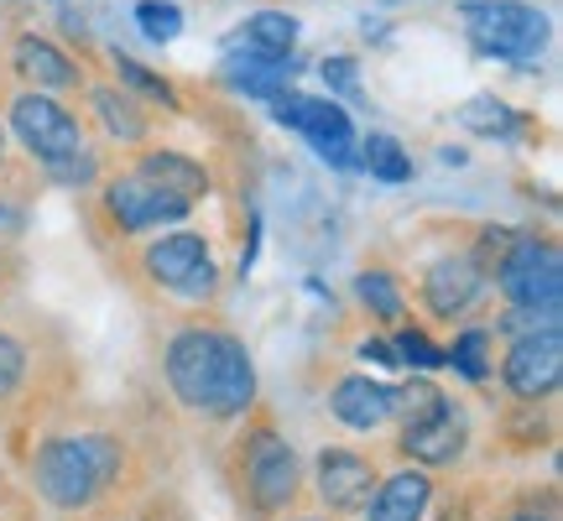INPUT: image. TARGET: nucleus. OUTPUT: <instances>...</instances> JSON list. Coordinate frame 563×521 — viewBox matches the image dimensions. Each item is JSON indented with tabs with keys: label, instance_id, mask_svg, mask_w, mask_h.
<instances>
[{
	"label": "nucleus",
	"instance_id": "f257e3e1",
	"mask_svg": "<svg viewBox=\"0 0 563 521\" xmlns=\"http://www.w3.org/2000/svg\"><path fill=\"white\" fill-rule=\"evenodd\" d=\"M167 386L178 391L183 407L203 418H241L256 401V365L245 344L220 329H183L167 344Z\"/></svg>",
	"mask_w": 563,
	"mask_h": 521
},
{
	"label": "nucleus",
	"instance_id": "f03ea898",
	"mask_svg": "<svg viewBox=\"0 0 563 521\" xmlns=\"http://www.w3.org/2000/svg\"><path fill=\"white\" fill-rule=\"evenodd\" d=\"M121 475V443L100 439V433H84V439H53L42 443L37 464H32V480L37 496L58 511H84L95 506L115 485Z\"/></svg>",
	"mask_w": 563,
	"mask_h": 521
},
{
	"label": "nucleus",
	"instance_id": "7ed1b4c3",
	"mask_svg": "<svg viewBox=\"0 0 563 521\" xmlns=\"http://www.w3.org/2000/svg\"><path fill=\"white\" fill-rule=\"evenodd\" d=\"M397 412H407V428H402V454L407 459L428 464H454L470 443V422H464L460 401H449L439 386L428 381H412L397 391Z\"/></svg>",
	"mask_w": 563,
	"mask_h": 521
},
{
	"label": "nucleus",
	"instance_id": "20e7f679",
	"mask_svg": "<svg viewBox=\"0 0 563 521\" xmlns=\"http://www.w3.org/2000/svg\"><path fill=\"white\" fill-rule=\"evenodd\" d=\"M464 32L490 58L522 63L532 53H543L548 16L538 5H527V0H470L464 5Z\"/></svg>",
	"mask_w": 563,
	"mask_h": 521
},
{
	"label": "nucleus",
	"instance_id": "39448f33",
	"mask_svg": "<svg viewBox=\"0 0 563 521\" xmlns=\"http://www.w3.org/2000/svg\"><path fill=\"white\" fill-rule=\"evenodd\" d=\"M496 281H501V298L511 308H559L563 251L548 235H517V241H506Z\"/></svg>",
	"mask_w": 563,
	"mask_h": 521
},
{
	"label": "nucleus",
	"instance_id": "423d86ee",
	"mask_svg": "<svg viewBox=\"0 0 563 521\" xmlns=\"http://www.w3.org/2000/svg\"><path fill=\"white\" fill-rule=\"evenodd\" d=\"M272 115H277V125H292L298 136H308V146H313L323 162L355 167V125H350V115H344L334 100L277 89V95H272Z\"/></svg>",
	"mask_w": 563,
	"mask_h": 521
},
{
	"label": "nucleus",
	"instance_id": "0eeeda50",
	"mask_svg": "<svg viewBox=\"0 0 563 521\" xmlns=\"http://www.w3.org/2000/svg\"><path fill=\"white\" fill-rule=\"evenodd\" d=\"M11 125H16L21 146L32 152V157L42 162V167H63V162L79 157V121L63 110L58 100H47V95H21L16 104H11Z\"/></svg>",
	"mask_w": 563,
	"mask_h": 521
},
{
	"label": "nucleus",
	"instance_id": "6e6552de",
	"mask_svg": "<svg viewBox=\"0 0 563 521\" xmlns=\"http://www.w3.org/2000/svg\"><path fill=\"white\" fill-rule=\"evenodd\" d=\"M501 376L522 401L553 397L559 381H563V323L559 329H532V334H517L511 350H506Z\"/></svg>",
	"mask_w": 563,
	"mask_h": 521
},
{
	"label": "nucleus",
	"instance_id": "1a4fd4ad",
	"mask_svg": "<svg viewBox=\"0 0 563 521\" xmlns=\"http://www.w3.org/2000/svg\"><path fill=\"white\" fill-rule=\"evenodd\" d=\"M241 448H245L241 454L245 459V496H251L256 511H277V506H287L298 496V459H292V448H287L272 428L251 433Z\"/></svg>",
	"mask_w": 563,
	"mask_h": 521
},
{
	"label": "nucleus",
	"instance_id": "9d476101",
	"mask_svg": "<svg viewBox=\"0 0 563 521\" xmlns=\"http://www.w3.org/2000/svg\"><path fill=\"white\" fill-rule=\"evenodd\" d=\"M146 271L152 281H162L167 292H183V298H209L214 292V260H209V241L203 235H162V241L146 245Z\"/></svg>",
	"mask_w": 563,
	"mask_h": 521
},
{
	"label": "nucleus",
	"instance_id": "9b49d317",
	"mask_svg": "<svg viewBox=\"0 0 563 521\" xmlns=\"http://www.w3.org/2000/svg\"><path fill=\"white\" fill-rule=\"evenodd\" d=\"M104 209H110V220L121 224L125 235H141V230L183 220L194 203L178 199V193H167V188H157V182H146L141 173H131V178H115L104 188Z\"/></svg>",
	"mask_w": 563,
	"mask_h": 521
},
{
	"label": "nucleus",
	"instance_id": "f8f14e48",
	"mask_svg": "<svg viewBox=\"0 0 563 521\" xmlns=\"http://www.w3.org/2000/svg\"><path fill=\"white\" fill-rule=\"evenodd\" d=\"M376 490V464L355 448H323L319 454V496L329 511H361Z\"/></svg>",
	"mask_w": 563,
	"mask_h": 521
},
{
	"label": "nucleus",
	"instance_id": "ddd939ff",
	"mask_svg": "<svg viewBox=\"0 0 563 521\" xmlns=\"http://www.w3.org/2000/svg\"><path fill=\"white\" fill-rule=\"evenodd\" d=\"M485 287V266L475 256H443L428 277H422V302L439 313V319H460L470 302L481 298Z\"/></svg>",
	"mask_w": 563,
	"mask_h": 521
},
{
	"label": "nucleus",
	"instance_id": "4468645a",
	"mask_svg": "<svg viewBox=\"0 0 563 521\" xmlns=\"http://www.w3.org/2000/svg\"><path fill=\"white\" fill-rule=\"evenodd\" d=\"M329 412H334L344 428L371 433V428H382V422L397 418V391L382 381H371V376H344V381L329 391Z\"/></svg>",
	"mask_w": 563,
	"mask_h": 521
},
{
	"label": "nucleus",
	"instance_id": "2eb2a0df",
	"mask_svg": "<svg viewBox=\"0 0 563 521\" xmlns=\"http://www.w3.org/2000/svg\"><path fill=\"white\" fill-rule=\"evenodd\" d=\"M224 84L241 89V95H256V100H272L277 89H287L292 79V58H277V53H256V47H241L224 58Z\"/></svg>",
	"mask_w": 563,
	"mask_h": 521
},
{
	"label": "nucleus",
	"instance_id": "dca6fc26",
	"mask_svg": "<svg viewBox=\"0 0 563 521\" xmlns=\"http://www.w3.org/2000/svg\"><path fill=\"white\" fill-rule=\"evenodd\" d=\"M433 501V485L422 469H402V475H391V480L376 490V501H365V517L371 521H422Z\"/></svg>",
	"mask_w": 563,
	"mask_h": 521
},
{
	"label": "nucleus",
	"instance_id": "f3484780",
	"mask_svg": "<svg viewBox=\"0 0 563 521\" xmlns=\"http://www.w3.org/2000/svg\"><path fill=\"white\" fill-rule=\"evenodd\" d=\"M11 63H16V74L26 84H37L42 95L47 89H79V68L68 63V53H58L53 42H42V37H21Z\"/></svg>",
	"mask_w": 563,
	"mask_h": 521
},
{
	"label": "nucleus",
	"instance_id": "a211bd4d",
	"mask_svg": "<svg viewBox=\"0 0 563 521\" xmlns=\"http://www.w3.org/2000/svg\"><path fill=\"white\" fill-rule=\"evenodd\" d=\"M136 173H141L146 182L167 188V193L188 199V203H199L203 193H209V173H203L194 157H183V152H146Z\"/></svg>",
	"mask_w": 563,
	"mask_h": 521
},
{
	"label": "nucleus",
	"instance_id": "6ab92c4d",
	"mask_svg": "<svg viewBox=\"0 0 563 521\" xmlns=\"http://www.w3.org/2000/svg\"><path fill=\"white\" fill-rule=\"evenodd\" d=\"M241 47H256V53H277V58H292V47H298V21L282 16V11H256V16H245L241 26Z\"/></svg>",
	"mask_w": 563,
	"mask_h": 521
},
{
	"label": "nucleus",
	"instance_id": "aec40b11",
	"mask_svg": "<svg viewBox=\"0 0 563 521\" xmlns=\"http://www.w3.org/2000/svg\"><path fill=\"white\" fill-rule=\"evenodd\" d=\"M355 157H361V167L371 173V178H382V182H407L412 178V157L402 152V141L397 136H365L361 146H355Z\"/></svg>",
	"mask_w": 563,
	"mask_h": 521
},
{
	"label": "nucleus",
	"instance_id": "412c9836",
	"mask_svg": "<svg viewBox=\"0 0 563 521\" xmlns=\"http://www.w3.org/2000/svg\"><path fill=\"white\" fill-rule=\"evenodd\" d=\"M95 115L104 121V131L121 141H141L146 136V115L131 95H115V89H95Z\"/></svg>",
	"mask_w": 563,
	"mask_h": 521
},
{
	"label": "nucleus",
	"instance_id": "4be33fe9",
	"mask_svg": "<svg viewBox=\"0 0 563 521\" xmlns=\"http://www.w3.org/2000/svg\"><path fill=\"white\" fill-rule=\"evenodd\" d=\"M443 365H454L464 381H485V370H490V329H464L454 350H443Z\"/></svg>",
	"mask_w": 563,
	"mask_h": 521
},
{
	"label": "nucleus",
	"instance_id": "5701e85b",
	"mask_svg": "<svg viewBox=\"0 0 563 521\" xmlns=\"http://www.w3.org/2000/svg\"><path fill=\"white\" fill-rule=\"evenodd\" d=\"M460 125L481 131V136H511L517 131V110H506L496 95H475L460 104Z\"/></svg>",
	"mask_w": 563,
	"mask_h": 521
},
{
	"label": "nucleus",
	"instance_id": "b1692460",
	"mask_svg": "<svg viewBox=\"0 0 563 521\" xmlns=\"http://www.w3.org/2000/svg\"><path fill=\"white\" fill-rule=\"evenodd\" d=\"M355 292H361V302L376 319H386V323L402 319V292H397V281L386 277V271H365V277L355 281Z\"/></svg>",
	"mask_w": 563,
	"mask_h": 521
},
{
	"label": "nucleus",
	"instance_id": "393cba45",
	"mask_svg": "<svg viewBox=\"0 0 563 521\" xmlns=\"http://www.w3.org/2000/svg\"><path fill=\"white\" fill-rule=\"evenodd\" d=\"M115 74H121V84H131V89H141L146 100L167 104L173 115H178V110H183V100H178V95H173V84H167V79H157L152 68H141L136 58H125V53H115Z\"/></svg>",
	"mask_w": 563,
	"mask_h": 521
},
{
	"label": "nucleus",
	"instance_id": "a878e982",
	"mask_svg": "<svg viewBox=\"0 0 563 521\" xmlns=\"http://www.w3.org/2000/svg\"><path fill=\"white\" fill-rule=\"evenodd\" d=\"M136 26L152 42H173L183 32V11L173 5V0H141V5H136Z\"/></svg>",
	"mask_w": 563,
	"mask_h": 521
},
{
	"label": "nucleus",
	"instance_id": "bb28decb",
	"mask_svg": "<svg viewBox=\"0 0 563 521\" xmlns=\"http://www.w3.org/2000/svg\"><path fill=\"white\" fill-rule=\"evenodd\" d=\"M391 350H397V365H412V370H439L443 365V350L428 334H418V329H402Z\"/></svg>",
	"mask_w": 563,
	"mask_h": 521
},
{
	"label": "nucleus",
	"instance_id": "cd10ccee",
	"mask_svg": "<svg viewBox=\"0 0 563 521\" xmlns=\"http://www.w3.org/2000/svg\"><path fill=\"white\" fill-rule=\"evenodd\" d=\"M496 329L506 334H532V329H559V308H511Z\"/></svg>",
	"mask_w": 563,
	"mask_h": 521
},
{
	"label": "nucleus",
	"instance_id": "c85d7f7f",
	"mask_svg": "<svg viewBox=\"0 0 563 521\" xmlns=\"http://www.w3.org/2000/svg\"><path fill=\"white\" fill-rule=\"evenodd\" d=\"M21 370H26V350L0 334V397H11V386L21 381Z\"/></svg>",
	"mask_w": 563,
	"mask_h": 521
},
{
	"label": "nucleus",
	"instance_id": "c756f323",
	"mask_svg": "<svg viewBox=\"0 0 563 521\" xmlns=\"http://www.w3.org/2000/svg\"><path fill=\"white\" fill-rule=\"evenodd\" d=\"M323 79L344 95H355V58H323Z\"/></svg>",
	"mask_w": 563,
	"mask_h": 521
},
{
	"label": "nucleus",
	"instance_id": "7c9ffc66",
	"mask_svg": "<svg viewBox=\"0 0 563 521\" xmlns=\"http://www.w3.org/2000/svg\"><path fill=\"white\" fill-rule=\"evenodd\" d=\"M361 355H365V361H382V365H397V350H391V344H382V340H376V344H365Z\"/></svg>",
	"mask_w": 563,
	"mask_h": 521
},
{
	"label": "nucleus",
	"instance_id": "2f4dec72",
	"mask_svg": "<svg viewBox=\"0 0 563 521\" xmlns=\"http://www.w3.org/2000/svg\"><path fill=\"white\" fill-rule=\"evenodd\" d=\"M506 521H548V517H538V511H517V517H506Z\"/></svg>",
	"mask_w": 563,
	"mask_h": 521
},
{
	"label": "nucleus",
	"instance_id": "473e14b6",
	"mask_svg": "<svg viewBox=\"0 0 563 521\" xmlns=\"http://www.w3.org/2000/svg\"><path fill=\"white\" fill-rule=\"evenodd\" d=\"M0 167H5V131H0Z\"/></svg>",
	"mask_w": 563,
	"mask_h": 521
}]
</instances>
